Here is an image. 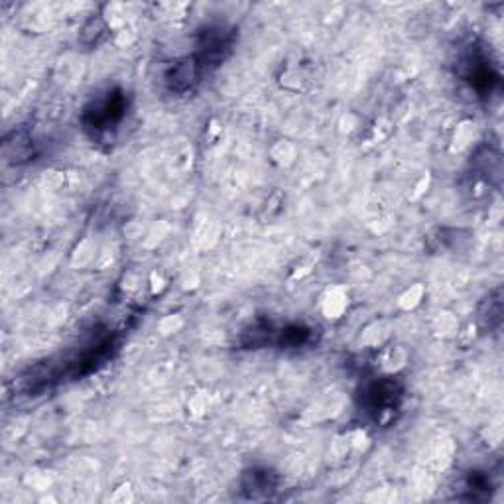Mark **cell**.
<instances>
[{"label": "cell", "mask_w": 504, "mask_h": 504, "mask_svg": "<svg viewBox=\"0 0 504 504\" xmlns=\"http://www.w3.org/2000/svg\"><path fill=\"white\" fill-rule=\"evenodd\" d=\"M310 329H305L302 325H292L288 329H284L280 335V343L284 347H302L310 341Z\"/></svg>", "instance_id": "ba28073f"}, {"label": "cell", "mask_w": 504, "mask_h": 504, "mask_svg": "<svg viewBox=\"0 0 504 504\" xmlns=\"http://www.w3.org/2000/svg\"><path fill=\"white\" fill-rule=\"evenodd\" d=\"M404 361H406V354L398 347H390L383 353V366L388 373H396L398 369H402Z\"/></svg>", "instance_id": "9c48e42d"}, {"label": "cell", "mask_w": 504, "mask_h": 504, "mask_svg": "<svg viewBox=\"0 0 504 504\" xmlns=\"http://www.w3.org/2000/svg\"><path fill=\"white\" fill-rule=\"evenodd\" d=\"M422 296H424V288L422 286H413L412 290H408L400 298V305H402L404 310H413L418 303L422 302Z\"/></svg>", "instance_id": "30bf717a"}, {"label": "cell", "mask_w": 504, "mask_h": 504, "mask_svg": "<svg viewBox=\"0 0 504 504\" xmlns=\"http://www.w3.org/2000/svg\"><path fill=\"white\" fill-rule=\"evenodd\" d=\"M479 319L486 327H496L503 319V300H500V290L491 293L479 310Z\"/></svg>", "instance_id": "277c9868"}, {"label": "cell", "mask_w": 504, "mask_h": 504, "mask_svg": "<svg viewBox=\"0 0 504 504\" xmlns=\"http://www.w3.org/2000/svg\"><path fill=\"white\" fill-rule=\"evenodd\" d=\"M107 32H109V24L105 22L102 16H97V18L85 22V26H83V30L79 34V40L81 44L93 48V46H99L107 38Z\"/></svg>", "instance_id": "5b68a950"}, {"label": "cell", "mask_w": 504, "mask_h": 504, "mask_svg": "<svg viewBox=\"0 0 504 504\" xmlns=\"http://www.w3.org/2000/svg\"><path fill=\"white\" fill-rule=\"evenodd\" d=\"M400 396H402L400 386L394 383L392 378H384V380H378L369 386L366 404L378 422H386V418L394 416V410L398 408Z\"/></svg>", "instance_id": "6da1fadb"}, {"label": "cell", "mask_w": 504, "mask_h": 504, "mask_svg": "<svg viewBox=\"0 0 504 504\" xmlns=\"http://www.w3.org/2000/svg\"><path fill=\"white\" fill-rule=\"evenodd\" d=\"M349 305V300H347V293L339 288H335L333 292H329V296L325 298V303H323V310H325V315L327 317H341V313L347 310Z\"/></svg>", "instance_id": "52a82bcc"}, {"label": "cell", "mask_w": 504, "mask_h": 504, "mask_svg": "<svg viewBox=\"0 0 504 504\" xmlns=\"http://www.w3.org/2000/svg\"><path fill=\"white\" fill-rule=\"evenodd\" d=\"M203 65L199 63L197 58H185V60L178 61L173 65L170 73H168V87L175 93H183L192 89L193 85L201 77Z\"/></svg>", "instance_id": "3957f363"}, {"label": "cell", "mask_w": 504, "mask_h": 504, "mask_svg": "<svg viewBox=\"0 0 504 504\" xmlns=\"http://www.w3.org/2000/svg\"><path fill=\"white\" fill-rule=\"evenodd\" d=\"M124 117V97L122 95H109L97 101L91 109L85 112V122L93 131H109L111 126L119 124Z\"/></svg>", "instance_id": "7a4b0ae2"}, {"label": "cell", "mask_w": 504, "mask_h": 504, "mask_svg": "<svg viewBox=\"0 0 504 504\" xmlns=\"http://www.w3.org/2000/svg\"><path fill=\"white\" fill-rule=\"evenodd\" d=\"M244 489L251 493V496H258V493L268 494L274 489L272 475L268 471H251L246 475V481H244Z\"/></svg>", "instance_id": "8992f818"}]
</instances>
